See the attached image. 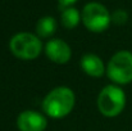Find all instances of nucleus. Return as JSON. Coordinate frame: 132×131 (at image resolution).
I'll return each instance as SVG.
<instances>
[{
  "mask_svg": "<svg viewBox=\"0 0 132 131\" xmlns=\"http://www.w3.org/2000/svg\"><path fill=\"white\" fill-rule=\"evenodd\" d=\"M9 49L14 57L23 60H31L40 55L43 50V43L34 34L19 32L10 39Z\"/></svg>",
  "mask_w": 132,
  "mask_h": 131,
  "instance_id": "obj_3",
  "label": "nucleus"
},
{
  "mask_svg": "<svg viewBox=\"0 0 132 131\" xmlns=\"http://www.w3.org/2000/svg\"><path fill=\"white\" fill-rule=\"evenodd\" d=\"M80 19H81V16H80V12H78L76 8L69 6V8L64 9L63 13H62V23H63V26L67 27V28H73V27H76V26L78 25Z\"/></svg>",
  "mask_w": 132,
  "mask_h": 131,
  "instance_id": "obj_10",
  "label": "nucleus"
},
{
  "mask_svg": "<svg viewBox=\"0 0 132 131\" xmlns=\"http://www.w3.org/2000/svg\"><path fill=\"white\" fill-rule=\"evenodd\" d=\"M82 22L92 32H103L109 27L112 16L100 3H88L82 9Z\"/></svg>",
  "mask_w": 132,
  "mask_h": 131,
  "instance_id": "obj_5",
  "label": "nucleus"
},
{
  "mask_svg": "<svg viewBox=\"0 0 132 131\" xmlns=\"http://www.w3.org/2000/svg\"><path fill=\"white\" fill-rule=\"evenodd\" d=\"M45 53L51 62L58 64H65L72 55L69 45L60 39H53L47 41L45 45Z\"/></svg>",
  "mask_w": 132,
  "mask_h": 131,
  "instance_id": "obj_7",
  "label": "nucleus"
},
{
  "mask_svg": "<svg viewBox=\"0 0 132 131\" xmlns=\"http://www.w3.org/2000/svg\"><path fill=\"white\" fill-rule=\"evenodd\" d=\"M127 18H128L127 13H126L125 10H122V9H117V10L112 14V21H113L114 23H117V25H123V23L127 21Z\"/></svg>",
  "mask_w": 132,
  "mask_h": 131,
  "instance_id": "obj_11",
  "label": "nucleus"
},
{
  "mask_svg": "<svg viewBox=\"0 0 132 131\" xmlns=\"http://www.w3.org/2000/svg\"><path fill=\"white\" fill-rule=\"evenodd\" d=\"M75 103V93L67 86H59L53 89L45 96L43 109L51 118H63L72 112Z\"/></svg>",
  "mask_w": 132,
  "mask_h": 131,
  "instance_id": "obj_1",
  "label": "nucleus"
},
{
  "mask_svg": "<svg viewBox=\"0 0 132 131\" xmlns=\"http://www.w3.org/2000/svg\"><path fill=\"white\" fill-rule=\"evenodd\" d=\"M81 68L82 71L91 77H101L105 73V66L100 57L96 54H85L81 58Z\"/></svg>",
  "mask_w": 132,
  "mask_h": 131,
  "instance_id": "obj_8",
  "label": "nucleus"
},
{
  "mask_svg": "<svg viewBox=\"0 0 132 131\" xmlns=\"http://www.w3.org/2000/svg\"><path fill=\"white\" fill-rule=\"evenodd\" d=\"M75 1H77V0H59V3H60L62 5H64V6H69V5H72Z\"/></svg>",
  "mask_w": 132,
  "mask_h": 131,
  "instance_id": "obj_12",
  "label": "nucleus"
},
{
  "mask_svg": "<svg viewBox=\"0 0 132 131\" xmlns=\"http://www.w3.org/2000/svg\"><path fill=\"white\" fill-rule=\"evenodd\" d=\"M56 31V21L53 17H43L36 25V32L40 37H49Z\"/></svg>",
  "mask_w": 132,
  "mask_h": 131,
  "instance_id": "obj_9",
  "label": "nucleus"
},
{
  "mask_svg": "<svg viewBox=\"0 0 132 131\" xmlns=\"http://www.w3.org/2000/svg\"><path fill=\"white\" fill-rule=\"evenodd\" d=\"M106 75L116 84H130L132 81V53L127 50L116 53L108 63Z\"/></svg>",
  "mask_w": 132,
  "mask_h": 131,
  "instance_id": "obj_4",
  "label": "nucleus"
},
{
  "mask_svg": "<svg viewBox=\"0 0 132 131\" xmlns=\"http://www.w3.org/2000/svg\"><path fill=\"white\" fill-rule=\"evenodd\" d=\"M19 131H45L47 121L44 116L36 111H23L17 118Z\"/></svg>",
  "mask_w": 132,
  "mask_h": 131,
  "instance_id": "obj_6",
  "label": "nucleus"
},
{
  "mask_svg": "<svg viewBox=\"0 0 132 131\" xmlns=\"http://www.w3.org/2000/svg\"><path fill=\"white\" fill-rule=\"evenodd\" d=\"M126 107L125 91L117 85L103 87L97 96V108L105 117H116L122 113Z\"/></svg>",
  "mask_w": 132,
  "mask_h": 131,
  "instance_id": "obj_2",
  "label": "nucleus"
}]
</instances>
